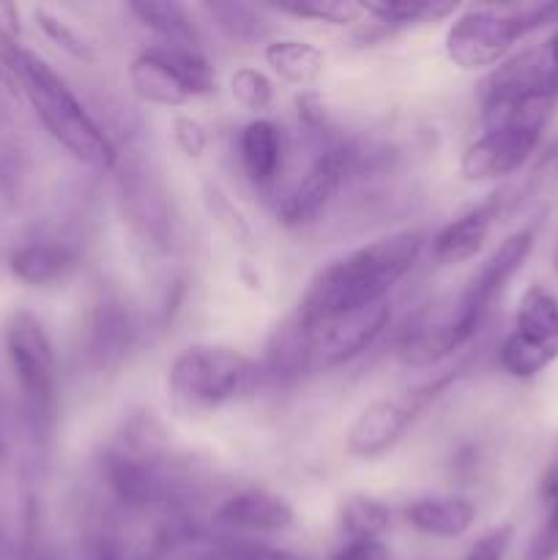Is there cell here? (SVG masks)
<instances>
[{"label": "cell", "mask_w": 558, "mask_h": 560, "mask_svg": "<svg viewBox=\"0 0 558 560\" xmlns=\"http://www.w3.org/2000/svg\"><path fill=\"white\" fill-rule=\"evenodd\" d=\"M239 159L246 180L257 189H271L282 173L284 142L282 129L268 118H255L241 129Z\"/></svg>", "instance_id": "ffe728a7"}, {"label": "cell", "mask_w": 558, "mask_h": 560, "mask_svg": "<svg viewBox=\"0 0 558 560\" xmlns=\"http://www.w3.org/2000/svg\"><path fill=\"white\" fill-rule=\"evenodd\" d=\"M553 459H556V463H558V452H556V457H553Z\"/></svg>", "instance_id": "ab89813d"}, {"label": "cell", "mask_w": 558, "mask_h": 560, "mask_svg": "<svg viewBox=\"0 0 558 560\" xmlns=\"http://www.w3.org/2000/svg\"><path fill=\"white\" fill-rule=\"evenodd\" d=\"M0 550H3V536H0Z\"/></svg>", "instance_id": "f35d334b"}, {"label": "cell", "mask_w": 558, "mask_h": 560, "mask_svg": "<svg viewBox=\"0 0 558 560\" xmlns=\"http://www.w3.org/2000/svg\"><path fill=\"white\" fill-rule=\"evenodd\" d=\"M142 339V317L129 295L107 284L93 295L85 317V355L93 370H118Z\"/></svg>", "instance_id": "9a60e30c"}, {"label": "cell", "mask_w": 558, "mask_h": 560, "mask_svg": "<svg viewBox=\"0 0 558 560\" xmlns=\"http://www.w3.org/2000/svg\"><path fill=\"white\" fill-rule=\"evenodd\" d=\"M206 195H208V206H211L213 219L222 224L224 233L233 235V238L241 241V244H246V241L252 238V230L249 224H246L244 213H241L239 208L233 206V200H230L222 189H217V186H208Z\"/></svg>", "instance_id": "1f68e13d"}, {"label": "cell", "mask_w": 558, "mask_h": 560, "mask_svg": "<svg viewBox=\"0 0 558 560\" xmlns=\"http://www.w3.org/2000/svg\"><path fill=\"white\" fill-rule=\"evenodd\" d=\"M512 536H514L512 525H498V528L481 534L479 539L470 545V550L465 552L463 560H507Z\"/></svg>", "instance_id": "d6a6232c"}, {"label": "cell", "mask_w": 558, "mask_h": 560, "mask_svg": "<svg viewBox=\"0 0 558 560\" xmlns=\"http://www.w3.org/2000/svg\"><path fill=\"white\" fill-rule=\"evenodd\" d=\"M102 479L109 495L131 512L173 514L200 492L195 465L170 443L153 419H135L102 457Z\"/></svg>", "instance_id": "7a4b0ae2"}, {"label": "cell", "mask_w": 558, "mask_h": 560, "mask_svg": "<svg viewBox=\"0 0 558 560\" xmlns=\"http://www.w3.org/2000/svg\"><path fill=\"white\" fill-rule=\"evenodd\" d=\"M427 244L425 230H399L334 257L312 277L295 315L304 323H321L386 304V295L408 277Z\"/></svg>", "instance_id": "3957f363"}, {"label": "cell", "mask_w": 558, "mask_h": 560, "mask_svg": "<svg viewBox=\"0 0 558 560\" xmlns=\"http://www.w3.org/2000/svg\"><path fill=\"white\" fill-rule=\"evenodd\" d=\"M263 58H266L268 69L274 74L299 88L312 85L323 74V66H326L323 49L304 42V38H274L263 49Z\"/></svg>", "instance_id": "7402d4cb"}, {"label": "cell", "mask_w": 558, "mask_h": 560, "mask_svg": "<svg viewBox=\"0 0 558 560\" xmlns=\"http://www.w3.org/2000/svg\"><path fill=\"white\" fill-rule=\"evenodd\" d=\"M22 560H55L53 550L44 541L36 503H31L25 512V550H22Z\"/></svg>", "instance_id": "e575fe53"}, {"label": "cell", "mask_w": 558, "mask_h": 560, "mask_svg": "<svg viewBox=\"0 0 558 560\" xmlns=\"http://www.w3.org/2000/svg\"><path fill=\"white\" fill-rule=\"evenodd\" d=\"M388 547L383 539H345L342 547L328 560H388Z\"/></svg>", "instance_id": "d590c367"}, {"label": "cell", "mask_w": 558, "mask_h": 560, "mask_svg": "<svg viewBox=\"0 0 558 560\" xmlns=\"http://www.w3.org/2000/svg\"><path fill=\"white\" fill-rule=\"evenodd\" d=\"M542 503H545V517L531 539L523 560H556L558 558V463L553 459L542 479Z\"/></svg>", "instance_id": "4316f807"}, {"label": "cell", "mask_w": 558, "mask_h": 560, "mask_svg": "<svg viewBox=\"0 0 558 560\" xmlns=\"http://www.w3.org/2000/svg\"><path fill=\"white\" fill-rule=\"evenodd\" d=\"M558 361V295L531 284L520 295L514 326L498 348V364L509 377L531 381Z\"/></svg>", "instance_id": "30bf717a"}, {"label": "cell", "mask_w": 558, "mask_h": 560, "mask_svg": "<svg viewBox=\"0 0 558 560\" xmlns=\"http://www.w3.org/2000/svg\"><path fill=\"white\" fill-rule=\"evenodd\" d=\"M295 320L301 323V331H304L310 372H326L350 364L361 353H367L392 323V310L388 304H377L321 323H304L299 315Z\"/></svg>", "instance_id": "4fadbf2b"}, {"label": "cell", "mask_w": 558, "mask_h": 560, "mask_svg": "<svg viewBox=\"0 0 558 560\" xmlns=\"http://www.w3.org/2000/svg\"><path fill=\"white\" fill-rule=\"evenodd\" d=\"M118 195L126 222L148 249L167 255L175 246V213L162 175L142 156H131L120 167Z\"/></svg>", "instance_id": "7c38bea8"}, {"label": "cell", "mask_w": 558, "mask_h": 560, "mask_svg": "<svg viewBox=\"0 0 558 560\" xmlns=\"http://www.w3.org/2000/svg\"><path fill=\"white\" fill-rule=\"evenodd\" d=\"M558 22V3L512 9H465L443 36V52L457 69L479 71L509 58V49L539 27Z\"/></svg>", "instance_id": "8992f818"}, {"label": "cell", "mask_w": 558, "mask_h": 560, "mask_svg": "<svg viewBox=\"0 0 558 560\" xmlns=\"http://www.w3.org/2000/svg\"><path fill=\"white\" fill-rule=\"evenodd\" d=\"M22 175V145L11 115L0 102V189L11 191Z\"/></svg>", "instance_id": "4dcf8cb0"}, {"label": "cell", "mask_w": 558, "mask_h": 560, "mask_svg": "<svg viewBox=\"0 0 558 560\" xmlns=\"http://www.w3.org/2000/svg\"><path fill=\"white\" fill-rule=\"evenodd\" d=\"M553 107V102H531L481 115L485 131L460 156L463 180L485 184L520 173L539 148Z\"/></svg>", "instance_id": "52a82bcc"}, {"label": "cell", "mask_w": 558, "mask_h": 560, "mask_svg": "<svg viewBox=\"0 0 558 560\" xmlns=\"http://www.w3.org/2000/svg\"><path fill=\"white\" fill-rule=\"evenodd\" d=\"M173 140L189 159H200L208 148V131L200 120L189 118V115H178L173 120Z\"/></svg>", "instance_id": "836d02e7"}, {"label": "cell", "mask_w": 558, "mask_h": 560, "mask_svg": "<svg viewBox=\"0 0 558 560\" xmlns=\"http://www.w3.org/2000/svg\"><path fill=\"white\" fill-rule=\"evenodd\" d=\"M392 528V509L372 495H350L339 503V530L345 539H383Z\"/></svg>", "instance_id": "603a6c76"}, {"label": "cell", "mask_w": 558, "mask_h": 560, "mask_svg": "<svg viewBox=\"0 0 558 560\" xmlns=\"http://www.w3.org/2000/svg\"><path fill=\"white\" fill-rule=\"evenodd\" d=\"M195 560H310L284 547H274L260 539H241V536H222V539H200L191 545Z\"/></svg>", "instance_id": "cb8c5ba5"}, {"label": "cell", "mask_w": 558, "mask_h": 560, "mask_svg": "<svg viewBox=\"0 0 558 560\" xmlns=\"http://www.w3.org/2000/svg\"><path fill=\"white\" fill-rule=\"evenodd\" d=\"M0 77L9 82L11 91L27 98L38 124L74 162L93 173H113L118 167L115 142L47 60L20 44H11L0 52Z\"/></svg>", "instance_id": "277c9868"}, {"label": "cell", "mask_w": 558, "mask_h": 560, "mask_svg": "<svg viewBox=\"0 0 558 560\" xmlns=\"http://www.w3.org/2000/svg\"><path fill=\"white\" fill-rule=\"evenodd\" d=\"M5 355L20 386L33 427L44 430L53 419L58 392V364L47 328L33 312L16 310L5 320Z\"/></svg>", "instance_id": "9c48e42d"}, {"label": "cell", "mask_w": 558, "mask_h": 560, "mask_svg": "<svg viewBox=\"0 0 558 560\" xmlns=\"http://www.w3.org/2000/svg\"><path fill=\"white\" fill-rule=\"evenodd\" d=\"M211 525L222 536L260 539V536L288 534L295 525V512L282 495L263 487H241L213 506Z\"/></svg>", "instance_id": "2e32d148"}, {"label": "cell", "mask_w": 558, "mask_h": 560, "mask_svg": "<svg viewBox=\"0 0 558 560\" xmlns=\"http://www.w3.org/2000/svg\"><path fill=\"white\" fill-rule=\"evenodd\" d=\"M255 359L228 345H189L167 366V397L184 413H213L260 388Z\"/></svg>", "instance_id": "5b68a950"}, {"label": "cell", "mask_w": 558, "mask_h": 560, "mask_svg": "<svg viewBox=\"0 0 558 560\" xmlns=\"http://www.w3.org/2000/svg\"><path fill=\"white\" fill-rule=\"evenodd\" d=\"M82 560H126L124 547L109 534H96L82 547Z\"/></svg>", "instance_id": "8d00e7d4"}, {"label": "cell", "mask_w": 558, "mask_h": 560, "mask_svg": "<svg viewBox=\"0 0 558 560\" xmlns=\"http://www.w3.org/2000/svg\"><path fill=\"white\" fill-rule=\"evenodd\" d=\"M33 16H36V25L42 27V33L55 44V47H60L74 60H82V63H96L98 60L96 47H93V44L88 42L77 27H71L69 22L60 20V16L53 14L49 9H36L33 11Z\"/></svg>", "instance_id": "f1b7e54d"}, {"label": "cell", "mask_w": 558, "mask_h": 560, "mask_svg": "<svg viewBox=\"0 0 558 560\" xmlns=\"http://www.w3.org/2000/svg\"><path fill=\"white\" fill-rule=\"evenodd\" d=\"M531 102H558V27L536 47L501 60L479 85L481 115Z\"/></svg>", "instance_id": "8fae6325"}, {"label": "cell", "mask_w": 558, "mask_h": 560, "mask_svg": "<svg viewBox=\"0 0 558 560\" xmlns=\"http://www.w3.org/2000/svg\"><path fill=\"white\" fill-rule=\"evenodd\" d=\"M282 14L299 16V20L326 22V25H353L364 20V5L356 0H290L277 5Z\"/></svg>", "instance_id": "83f0119b"}, {"label": "cell", "mask_w": 558, "mask_h": 560, "mask_svg": "<svg viewBox=\"0 0 558 560\" xmlns=\"http://www.w3.org/2000/svg\"><path fill=\"white\" fill-rule=\"evenodd\" d=\"M536 230L520 228L501 241L463 288L449 299L421 306L397 334V361L410 370H430L457 353L485 326L520 268L534 252Z\"/></svg>", "instance_id": "6da1fadb"}, {"label": "cell", "mask_w": 558, "mask_h": 560, "mask_svg": "<svg viewBox=\"0 0 558 560\" xmlns=\"http://www.w3.org/2000/svg\"><path fill=\"white\" fill-rule=\"evenodd\" d=\"M202 11L217 22L219 31L233 42L255 44L271 33V25L260 9L246 3H202Z\"/></svg>", "instance_id": "d4e9b609"}, {"label": "cell", "mask_w": 558, "mask_h": 560, "mask_svg": "<svg viewBox=\"0 0 558 560\" xmlns=\"http://www.w3.org/2000/svg\"><path fill=\"white\" fill-rule=\"evenodd\" d=\"M449 383L438 377L435 383L416 388L405 399H375V402H370L356 416L348 432H345V452L359 459H377L388 454L403 441V435L410 430L416 416Z\"/></svg>", "instance_id": "5bb4252c"}, {"label": "cell", "mask_w": 558, "mask_h": 560, "mask_svg": "<svg viewBox=\"0 0 558 560\" xmlns=\"http://www.w3.org/2000/svg\"><path fill=\"white\" fill-rule=\"evenodd\" d=\"M364 16L375 20L383 27H405L419 25V22H435L454 14V3H416V0H381V3H361Z\"/></svg>", "instance_id": "484cf974"}, {"label": "cell", "mask_w": 558, "mask_h": 560, "mask_svg": "<svg viewBox=\"0 0 558 560\" xmlns=\"http://www.w3.org/2000/svg\"><path fill=\"white\" fill-rule=\"evenodd\" d=\"M556 170H558V159H556Z\"/></svg>", "instance_id": "60d3db41"}, {"label": "cell", "mask_w": 558, "mask_h": 560, "mask_svg": "<svg viewBox=\"0 0 558 560\" xmlns=\"http://www.w3.org/2000/svg\"><path fill=\"white\" fill-rule=\"evenodd\" d=\"M509 191H492L487 200L479 206L468 208L465 213L454 217L452 222L443 224L435 235L430 238V255L438 266H460L468 262L485 249L487 235H490L492 224L498 222L503 211H507Z\"/></svg>", "instance_id": "e0dca14e"}, {"label": "cell", "mask_w": 558, "mask_h": 560, "mask_svg": "<svg viewBox=\"0 0 558 560\" xmlns=\"http://www.w3.org/2000/svg\"><path fill=\"white\" fill-rule=\"evenodd\" d=\"M129 85L137 98L156 107H184L217 91V74L202 49L153 44L129 63Z\"/></svg>", "instance_id": "ba28073f"}, {"label": "cell", "mask_w": 558, "mask_h": 560, "mask_svg": "<svg viewBox=\"0 0 558 560\" xmlns=\"http://www.w3.org/2000/svg\"><path fill=\"white\" fill-rule=\"evenodd\" d=\"M553 268H556V273H558V246H556V255H553Z\"/></svg>", "instance_id": "74e56055"}, {"label": "cell", "mask_w": 558, "mask_h": 560, "mask_svg": "<svg viewBox=\"0 0 558 560\" xmlns=\"http://www.w3.org/2000/svg\"><path fill=\"white\" fill-rule=\"evenodd\" d=\"M129 14L140 22L142 27L156 33L162 44H173V47H189L200 49L202 36L197 27L195 16L186 5L181 3H159V0H142V3H129Z\"/></svg>", "instance_id": "44dd1931"}, {"label": "cell", "mask_w": 558, "mask_h": 560, "mask_svg": "<svg viewBox=\"0 0 558 560\" xmlns=\"http://www.w3.org/2000/svg\"><path fill=\"white\" fill-rule=\"evenodd\" d=\"M80 255L71 244L58 238H33L9 255V271L27 288H53L77 271Z\"/></svg>", "instance_id": "ac0fdd59"}, {"label": "cell", "mask_w": 558, "mask_h": 560, "mask_svg": "<svg viewBox=\"0 0 558 560\" xmlns=\"http://www.w3.org/2000/svg\"><path fill=\"white\" fill-rule=\"evenodd\" d=\"M476 514H479L476 503L460 495H427L403 506V520L408 528L432 539H460L474 528Z\"/></svg>", "instance_id": "d6986e66"}, {"label": "cell", "mask_w": 558, "mask_h": 560, "mask_svg": "<svg viewBox=\"0 0 558 560\" xmlns=\"http://www.w3.org/2000/svg\"><path fill=\"white\" fill-rule=\"evenodd\" d=\"M230 93L235 102L249 113H266L274 102V82L268 80L266 71L255 69V66H239L230 74Z\"/></svg>", "instance_id": "f546056e"}]
</instances>
